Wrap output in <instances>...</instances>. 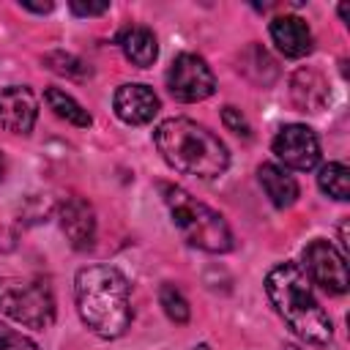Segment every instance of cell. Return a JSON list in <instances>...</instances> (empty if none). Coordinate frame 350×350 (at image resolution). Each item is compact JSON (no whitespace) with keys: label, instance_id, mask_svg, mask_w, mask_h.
<instances>
[{"label":"cell","instance_id":"2e32d148","mask_svg":"<svg viewBox=\"0 0 350 350\" xmlns=\"http://www.w3.org/2000/svg\"><path fill=\"white\" fill-rule=\"evenodd\" d=\"M44 101L49 104V109H52L60 120H66V123H71V126H77V129H88V126L93 123L90 112H88L71 93H66V90H60V88H46V90H44Z\"/></svg>","mask_w":350,"mask_h":350},{"label":"cell","instance_id":"277c9868","mask_svg":"<svg viewBox=\"0 0 350 350\" xmlns=\"http://www.w3.org/2000/svg\"><path fill=\"white\" fill-rule=\"evenodd\" d=\"M159 194L170 211L172 224L189 246L208 254H224L232 249V230L221 213H216L175 183H159Z\"/></svg>","mask_w":350,"mask_h":350},{"label":"cell","instance_id":"83f0119b","mask_svg":"<svg viewBox=\"0 0 350 350\" xmlns=\"http://www.w3.org/2000/svg\"><path fill=\"white\" fill-rule=\"evenodd\" d=\"M284 350H298V347H293V345H287V347H284Z\"/></svg>","mask_w":350,"mask_h":350},{"label":"cell","instance_id":"8fae6325","mask_svg":"<svg viewBox=\"0 0 350 350\" xmlns=\"http://www.w3.org/2000/svg\"><path fill=\"white\" fill-rule=\"evenodd\" d=\"M57 219H60V230H63L66 241L77 252H88L93 246V241H96V213H93V205L85 197H68L60 205Z\"/></svg>","mask_w":350,"mask_h":350},{"label":"cell","instance_id":"5b68a950","mask_svg":"<svg viewBox=\"0 0 350 350\" xmlns=\"http://www.w3.org/2000/svg\"><path fill=\"white\" fill-rule=\"evenodd\" d=\"M0 314L25 328H49L55 323L52 287L36 276H0Z\"/></svg>","mask_w":350,"mask_h":350},{"label":"cell","instance_id":"44dd1931","mask_svg":"<svg viewBox=\"0 0 350 350\" xmlns=\"http://www.w3.org/2000/svg\"><path fill=\"white\" fill-rule=\"evenodd\" d=\"M0 350H38V345L30 336H25V334L14 331L11 325L0 323Z\"/></svg>","mask_w":350,"mask_h":350},{"label":"cell","instance_id":"ba28073f","mask_svg":"<svg viewBox=\"0 0 350 350\" xmlns=\"http://www.w3.org/2000/svg\"><path fill=\"white\" fill-rule=\"evenodd\" d=\"M271 150L276 153V159L284 167L298 170V172H309L320 161L317 134L309 126H304V123H287V126H282L276 131L273 142H271Z\"/></svg>","mask_w":350,"mask_h":350},{"label":"cell","instance_id":"3957f363","mask_svg":"<svg viewBox=\"0 0 350 350\" xmlns=\"http://www.w3.org/2000/svg\"><path fill=\"white\" fill-rule=\"evenodd\" d=\"M265 295L273 312L287 323V328L309 345H328L334 336V323L320 306L312 282L295 262H279L265 276Z\"/></svg>","mask_w":350,"mask_h":350},{"label":"cell","instance_id":"d4e9b609","mask_svg":"<svg viewBox=\"0 0 350 350\" xmlns=\"http://www.w3.org/2000/svg\"><path fill=\"white\" fill-rule=\"evenodd\" d=\"M22 8H25V11H36V14H44V11H52V3H44V5H27V3H22Z\"/></svg>","mask_w":350,"mask_h":350},{"label":"cell","instance_id":"9a60e30c","mask_svg":"<svg viewBox=\"0 0 350 350\" xmlns=\"http://www.w3.org/2000/svg\"><path fill=\"white\" fill-rule=\"evenodd\" d=\"M257 180H260V186H262V191H265V197L271 200L273 208H290V205H295V200H298V183H295V178L284 167H279V164H260Z\"/></svg>","mask_w":350,"mask_h":350},{"label":"cell","instance_id":"7c38bea8","mask_svg":"<svg viewBox=\"0 0 350 350\" xmlns=\"http://www.w3.org/2000/svg\"><path fill=\"white\" fill-rule=\"evenodd\" d=\"M268 33H271V41L273 46L284 55V57H304L312 52V30L309 25L295 16V14H284V16H276L271 25H268Z\"/></svg>","mask_w":350,"mask_h":350},{"label":"cell","instance_id":"6da1fadb","mask_svg":"<svg viewBox=\"0 0 350 350\" xmlns=\"http://www.w3.org/2000/svg\"><path fill=\"white\" fill-rule=\"evenodd\" d=\"M74 301L82 323L101 339H118L131 325V287L115 265H85L74 279Z\"/></svg>","mask_w":350,"mask_h":350},{"label":"cell","instance_id":"52a82bcc","mask_svg":"<svg viewBox=\"0 0 350 350\" xmlns=\"http://www.w3.org/2000/svg\"><path fill=\"white\" fill-rule=\"evenodd\" d=\"M167 90L175 101H183V104L205 101L216 90V77L200 55L180 52L167 71Z\"/></svg>","mask_w":350,"mask_h":350},{"label":"cell","instance_id":"e0dca14e","mask_svg":"<svg viewBox=\"0 0 350 350\" xmlns=\"http://www.w3.org/2000/svg\"><path fill=\"white\" fill-rule=\"evenodd\" d=\"M238 71H243V77H249L254 85H262V88L276 79V63H273V57H271L262 46H257V44H252V46L241 55Z\"/></svg>","mask_w":350,"mask_h":350},{"label":"cell","instance_id":"7a4b0ae2","mask_svg":"<svg viewBox=\"0 0 350 350\" xmlns=\"http://www.w3.org/2000/svg\"><path fill=\"white\" fill-rule=\"evenodd\" d=\"M153 145L161 159L180 175L211 180L230 167L227 145L191 118H167L153 131Z\"/></svg>","mask_w":350,"mask_h":350},{"label":"cell","instance_id":"484cf974","mask_svg":"<svg viewBox=\"0 0 350 350\" xmlns=\"http://www.w3.org/2000/svg\"><path fill=\"white\" fill-rule=\"evenodd\" d=\"M5 178V159H3V153H0V180Z\"/></svg>","mask_w":350,"mask_h":350},{"label":"cell","instance_id":"ffe728a7","mask_svg":"<svg viewBox=\"0 0 350 350\" xmlns=\"http://www.w3.org/2000/svg\"><path fill=\"white\" fill-rule=\"evenodd\" d=\"M159 304H161L164 314H167L172 323H178V325L189 323V314H191L189 301H186V295H183V293H180L175 284L164 282V284L159 287Z\"/></svg>","mask_w":350,"mask_h":350},{"label":"cell","instance_id":"8992f818","mask_svg":"<svg viewBox=\"0 0 350 350\" xmlns=\"http://www.w3.org/2000/svg\"><path fill=\"white\" fill-rule=\"evenodd\" d=\"M301 271L312 284H317L328 295H345L350 287V273H347V260L345 254L325 238H314L304 246L301 252Z\"/></svg>","mask_w":350,"mask_h":350},{"label":"cell","instance_id":"ac0fdd59","mask_svg":"<svg viewBox=\"0 0 350 350\" xmlns=\"http://www.w3.org/2000/svg\"><path fill=\"white\" fill-rule=\"evenodd\" d=\"M317 186H320L323 194L345 202L350 197V170L345 164H339V161H328L317 172Z\"/></svg>","mask_w":350,"mask_h":350},{"label":"cell","instance_id":"603a6c76","mask_svg":"<svg viewBox=\"0 0 350 350\" xmlns=\"http://www.w3.org/2000/svg\"><path fill=\"white\" fill-rule=\"evenodd\" d=\"M68 8L77 14V16H98L109 8V3H79V0H71Z\"/></svg>","mask_w":350,"mask_h":350},{"label":"cell","instance_id":"d6986e66","mask_svg":"<svg viewBox=\"0 0 350 350\" xmlns=\"http://www.w3.org/2000/svg\"><path fill=\"white\" fill-rule=\"evenodd\" d=\"M44 66L60 77H68V79H85L90 77V68L85 66V60H79L77 55L71 52H63V49H55V52H46L44 55Z\"/></svg>","mask_w":350,"mask_h":350},{"label":"cell","instance_id":"cb8c5ba5","mask_svg":"<svg viewBox=\"0 0 350 350\" xmlns=\"http://www.w3.org/2000/svg\"><path fill=\"white\" fill-rule=\"evenodd\" d=\"M11 249H14V235L0 227V252H11Z\"/></svg>","mask_w":350,"mask_h":350},{"label":"cell","instance_id":"4fadbf2b","mask_svg":"<svg viewBox=\"0 0 350 350\" xmlns=\"http://www.w3.org/2000/svg\"><path fill=\"white\" fill-rule=\"evenodd\" d=\"M290 98L301 112H320L328 104L331 90H328L325 77L317 68L306 66L290 77Z\"/></svg>","mask_w":350,"mask_h":350},{"label":"cell","instance_id":"9c48e42d","mask_svg":"<svg viewBox=\"0 0 350 350\" xmlns=\"http://www.w3.org/2000/svg\"><path fill=\"white\" fill-rule=\"evenodd\" d=\"M38 118V98L27 85L0 88V129L30 134Z\"/></svg>","mask_w":350,"mask_h":350},{"label":"cell","instance_id":"4316f807","mask_svg":"<svg viewBox=\"0 0 350 350\" xmlns=\"http://www.w3.org/2000/svg\"><path fill=\"white\" fill-rule=\"evenodd\" d=\"M194 350H211V347H208L205 342H200V345H194Z\"/></svg>","mask_w":350,"mask_h":350},{"label":"cell","instance_id":"7402d4cb","mask_svg":"<svg viewBox=\"0 0 350 350\" xmlns=\"http://www.w3.org/2000/svg\"><path fill=\"white\" fill-rule=\"evenodd\" d=\"M221 123H224L227 131H232L238 137H249L252 134V126H249V120L243 118V112L238 107H224L221 109Z\"/></svg>","mask_w":350,"mask_h":350},{"label":"cell","instance_id":"5bb4252c","mask_svg":"<svg viewBox=\"0 0 350 350\" xmlns=\"http://www.w3.org/2000/svg\"><path fill=\"white\" fill-rule=\"evenodd\" d=\"M118 44H120L126 60L137 68H150L159 57V41H156L153 30L145 25H129L126 30H120Z\"/></svg>","mask_w":350,"mask_h":350},{"label":"cell","instance_id":"30bf717a","mask_svg":"<svg viewBox=\"0 0 350 350\" xmlns=\"http://www.w3.org/2000/svg\"><path fill=\"white\" fill-rule=\"evenodd\" d=\"M112 107H115V115L123 123H129V126H145V123H150L159 115L161 101L153 93V88H148L142 82H126V85H120L115 90Z\"/></svg>","mask_w":350,"mask_h":350}]
</instances>
